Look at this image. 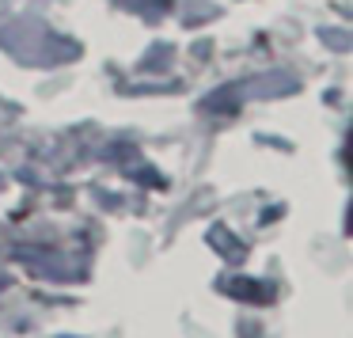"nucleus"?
I'll use <instances>...</instances> for the list:
<instances>
[{
	"label": "nucleus",
	"mask_w": 353,
	"mask_h": 338,
	"mask_svg": "<svg viewBox=\"0 0 353 338\" xmlns=\"http://www.w3.org/2000/svg\"><path fill=\"white\" fill-rule=\"evenodd\" d=\"M224 289H228L232 297H239V300H251V304H270V300H274V289L262 285V281H251V277H232Z\"/></svg>",
	"instance_id": "f257e3e1"
},
{
	"label": "nucleus",
	"mask_w": 353,
	"mask_h": 338,
	"mask_svg": "<svg viewBox=\"0 0 353 338\" xmlns=\"http://www.w3.org/2000/svg\"><path fill=\"white\" fill-rule=\"evenodd\" d=\"M122 4L133 12H145V16H163L171 8V0H122Z\"/></svg>",
	"instance_id": "f03ea898"
}]
</instances>
